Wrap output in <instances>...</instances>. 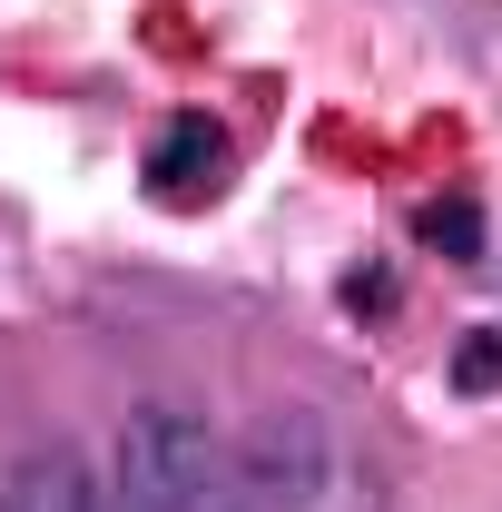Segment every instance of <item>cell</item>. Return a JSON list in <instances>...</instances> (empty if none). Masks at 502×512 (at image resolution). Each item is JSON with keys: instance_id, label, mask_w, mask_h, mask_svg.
Returning <instances> with one entry per match:
<instances>
[{"instance_id": "6da1fadb", "label": "cell", "mask_w": 502, "mask_h": 512, "mask_svg": "<svg viewBox=\"0 0 502 512\" xmlns=\"http://www.w3.org/2000/svg\"><path fill=\"white\" fill-rule=\"evenodd\" d=\"M217 434L197 424L188 404H138L128 414L119 453H109V493L99 512H207L217 493Z\"/></svg>"}, {"instance_id": "8992f818", "label": "cell", "mask_w": 502, "mask_h": 512, "mask_svg": "<svg viewBox=\"0 0 502 512\" xmlns=\"http://www.w3.org/2000/svg\"><path fill=\"white\" fill-rule=\"evenodd\" d=\"M453 375H463V384H493V375H502V345H463V365H453Z\"/></svg>"}, {"instance_id": "277c9868", "label": "cell", "mask_w": 502, "mask_h": 512, "mask_svg": "<svg viewBox=\"0 0 502 512\" xmlns=\"http://www.w3.org/2000/svg\"><path fill=\"white\" fill-rule=\"evenodd\" d=\"M0 512H99V493H89V473H79V453H30L10 483H0Z\"/></svg>"}, {"instance_id": "7a4b0ae2", "label": "cell", "mask_w": 502, "mask_h": 512, "mask_svg": "<svg viewBox=\"0 0 502 512\" xmlns=\"http://www.w3.org/2000/svg\"><path fill=\"white\" fill-rule=\"evenodd\" d=\"M315 493H325V434H315V414H266L247 444L217 463L207 512H306Z\"/></svg>"}, {"instance_id": "5b68a950", "label": "cell", "mask_w": 502, "mask_h": 512, "mask_svg": "<svg viewBox=\"0 0 502 512\" xmlns=\"http://www.w3.org/2000/svg\"><path fill=\"white\" fill-rule=\"evenodd\" d=\"M414 227H424V247H453V256H483V217H473V197H443V207H424Z\"/></svg>"}, {"instance_id": "3957f363", "label": "cell", "mask_w": 502, "mask_h": 512, "mask_svg": "<svg viewBox=\"0 0 502 512\" xmlns=\"http://www.w3.org/2000/svg\"><path fill=\"white\" fill-rule=\"evenodd\" d=\"M227 168H237V148H227V128L207 119V109H178V119L148 138V197L158 207H207V197L227 188Z\"/></svg>"}]
</instances>
